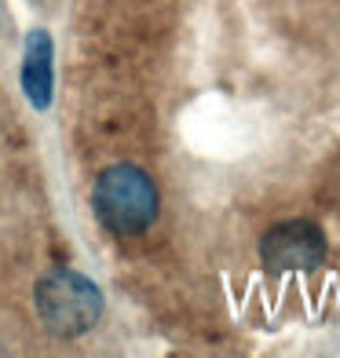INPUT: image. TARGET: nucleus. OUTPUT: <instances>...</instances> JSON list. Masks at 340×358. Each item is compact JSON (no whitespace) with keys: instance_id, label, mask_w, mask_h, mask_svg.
Instances as JSON below:
<instances>
[{"instance_id":"f257e3e1","label":"nucleus","mask_w":340,"mask_h":358,"mask_svg":"<svg viewBox=\"0 0 340 358\" xmlns=\"http://www.w3.org/2000/svg\"><path fill=\"white\" fill-rule=\"evenodd\" d=\"M95 216L113 234H143L157 216V187L136 165H110L92 190Z\"/></svg>"},{"instance_id":"f03ea898","label":"nucleus","mask_w":340,"mask_h":358,"mask_svg":"<svg viewBox=\"0 0 340 358\" xmlns=\"http://www.w3.org/2000/svg\"><path fill=\"white\" fill-rule=\"evenodd\" d=\"M37 315L48 333L85 336L103 315V292L77 271H52L37 282Z\"/></svg>"},{"instance_id":"7ed1b4c3","label":"nucleus","mask_w":340,"mask_h":358,"mask_svg":"<svg viewBox=\"0 0 340 358\" xmlns=\"http://www.w3.org/2000/svg\"><path fill=\"white\" fill-rule=\"evenodd\" d=\"M260 256H264V267L274 274L315 271L326 259V234L311 220H285L264 234Z\"/></svg>"},{"instance_id":"20e7f679","label":"nucleus","mask_w":340,"mask_h":358,"mask_svg":"<svg viewBox=\"0 0 340 358\" xmlns=\"http://www.w3.org/2000/svg\"><path fill=\"white\" fill-rule=\"evenodd\" d=\"M52 88H55V73H52V37L44 29H34L26 37V52H22V92L29 95V103L37 110L52 106Z\"/></svg>"}]
</instances>
